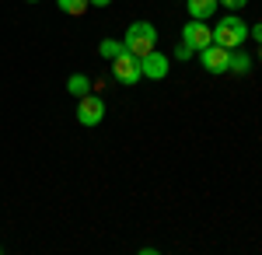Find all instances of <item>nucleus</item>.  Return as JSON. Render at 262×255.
I'll list each match as a JSON object with an SVG mask.
<instances>
[{"instance_id":"1","label":"nucleus","mask_w":262,"mask_h":255,"mask_svg":"<svg viewBox=\"0 0 262 255\" xmlns=\"http://www.w3.org/2000/svg\"><path fill=\"white\" fill-rule=\"evenodd\" d=\"M122 46H126V53H133L137 59L147 56V53H154V46H158V28H154L150 21H133V25L126 28Z\"/></svg>"},{"instance_id":"2","label":"nucleus","mask_w":262,"mask_h":255,"mask_svg":"<svg viewBox=\"0 0 262 255\" xmlns=\"http://www.w3.org/2000/svg\"><path fill=\"white\" fill-rule=\"evenodd\" d=\"M245 39H248V25H245L238 14H224L221 25L213 28V42L224 46V49H238Z\"/></svg>"},{"instance_id":"3","label":"nucleus","mask_w":262,"mask_h":255,"mask_svg":"<svg viewBox=\"0 0 262 255\" xmlns=\"http://www.w3.org/2000/svg\"><path fill=\"white\" fill-rule=\"evenodd\" d=\"M101 119H105V101L98 98V95H84V98H77V122L81 126H98Z\"/></svg>"},{"instance_id":"4","label":"nucleus","mask_w":262,"mask_h":255,"mask_svg":"<svg viewBox=\"0 0 262 255\" xmlns=\"http://www.w3.org/2000/svg\"><path fill=\"white\" fill-rule=\"evenodd\" d=\"M112 77L119 80V84H137L143 77L140 74V59L133 56V53H119V56L112 59Z\"/></svg>"},{"instance_id":"5","label":"nucleus","mask_w":262,"mask_h":255,"mask_svg":"<svg viewBox=\"0 0 262 255\" xmlns=\"http://www.w3.org/2000/svg\"><path fill=\"white\" fill-rule=\"evenodd\" d=\"M182 42L189 46V49H206V46H213V28H206V21H189L185 28H182Z\"/></svg>"},{"instance_id":"6","label":"nucleus","mask_w":262,"mask_h":255,"mask_svg":"<svg viewBox=\"0 0 262 255\" xmlns=\"http://www.w3.org/2000/svg\"><path fill=\"white\" fill-rule=\"evenodd\" d=\"M200 63L203 70H210V74H224L227 67H231V49H224V46H206V49H200Z\"/></svg>"},{"instance_id":"7","label":"nucleus","mask_w":262,"mask_h":255,"mask_svg":"<svg viewBox=\"0 0 262 255\" xmlns=\"http://www.w3.org/2000/svg\"><path fill=\"white\" fill-rule=\"evenodd\" d=\"M140 74L147 80H164L168 77V56L164 53H147V56H140Z\"/></svg>"},{"instance_id":"8","label":"nucleus","mask_w":262,"mask_h":255,"mask_svg":"<svg viewBox=\"0 0 262 255\" xmlns=\"http://www.w3.org/2000/svg\"><path fill=\"white\" fill-rule=\"evenodd\" d=\"M217 7H221L217 0H189V14H192L196 21L213 18V14H217Z\"/></svg>"},{"instance_id":"9","label":"nucleus","mask_w":262,"mask_h":255,"mask_svg":"<svg viewBox=\"0 0 262 255\" xmlns=\"http://www.w3.org/2000/svg\"><path fill=\"white\" fill-rule=\"evenodd\" d=\"M227 70H231V74H248V70H252V56L242 53V46L231 49V67H227Z\"/></svg>"},{"instance_id":"10","label":"nucleus","mask_w":262,"mask_h":255,"mask_svg":"<svg viewBox=\"0 0 262 255\" xmlns=\"http://www.w3.org/2000/svg\"><path fill=\"white\" fill-rule=\"evenodd\" d=\"M119 53H126L122 39H101V42H98V56H101V59H116Z\"/></svg>"},{"instance_id":"11","label":"nucleus","mask_w":262,"mask_h":255,"mask_svg":"<svg viewBox=\"0 0 262 255\" xmlns=\"http://www.w3.org/2000/svg\"><path fill=\"white\" fill-rule=\"evenodd\" d=\"M67 91H70V95H74V98H84V95H88V91H91V80L84 77V74H74V77L67 80Z\"/></svg>"},{"instance_id":"12","label":"nucleus","mask_w":262,"mask_h":255,"mask_svg":"<svg viewBox=\"0 0 262 255\" xmlns=\"http://www.w3.org/2000/svg\"><path fill=\"white\" fill-rule=\"evenodd\" d=\"M56 4H60L63 14H70V18H84V11L91 7L88 0H56Z\"/></svg>"},{"instance_id":"13","label":"nucleus","mask_w":262,"mask_h":255,"mask_svg":"<svg viewBox=\"0 0 262 255\" xmlns=\"http://www.w3.org/2000/svg\"><path fill=\"white\" fill-rule=\"evenodd\" d=\"M217 4H221V7H227V11H242L248 0H217Z\"/></svg>"},{"instance_id":"14","label":"nucleus","mask_w":262,"mask_h":255,"mask_svg":"<svg viewBox=\"0 0 262 255\" xmlns=\"http://www.w3.org/2000/svg\"><path fill=\"white\" fill-rule=\"evenodd\" d=\"M175 56H179V59H189V56H192V49H189V46H185V42H182L179 49H175Z\"/></svg>"},{"instance_id":"15","label":"nucleus","mask_w":262,"mask_h":255,"mask_svg":"<svg viewBox=\"0 0 262 255\" xmlns=\"http://www.w3.org/2000/svg\"><path fill=\"white\" fill-rule=\"evenodd\" d=\"M248 35H252L255 42H262V21H259V25H252V28H248Z\"/></svg>"},{"instance_id":"16","label":"nucleus","mask_w":262,"mask_h":255,"mask_svg":"<svg viewBox=\"0 0 262 255\" xmlns=\"http://www.w3.org/2000/svg\"><path fill=\"white\" fill-rule=\"evenodd\" d=\"M88 4H91V7H108L112 0H88Z\"/></svg>"},{"instance_id":"17","label":"nucleus","mask_w":262,"mask_h":255,"mask_svg":"<svg viewBox=\"0 0 262 255\" xmlns=\"http://www.w3.org/2000/svg\"><path fill=\"white\" fill-rule=\"evenodd\" d=\"M259 59H262V42H259Z\"/></svg>"},{"instance_id":"18","label":"nucleus","mask_w":262,"mask_h":255,"mask_svg":"<svg viewBox=\"0 0 262 255\" xmlns=\"http://www.w3.org/2000/svg\"><path fill=\"white\" fill-rule=\"evenodd\" d=\"M25 4H39V0H25Z\"/></svg>"}]
</instances>
